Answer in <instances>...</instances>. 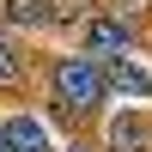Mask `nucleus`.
Returning <instances> with one entry per match:
<instances>
[{"mask_svg":"<svg viewBox=\"0 0 152 152\" xmlns=\"http://www.w3.org/2000/svg\"><path fill=\"white\" fill-rule=\"evenodd\" d=\"M43 97H49V116L67 122L73 134L97 128L110 110V91H104V61L85 55V49H61V55L43 61Z\"/></svg>","mask_w":152,"mask_h":152,"instance_id":"f257e3e1","label":"nucleus"},{"mask_svg":"<svg viewBox=\"0 0 152 152\" xmlns=\"http://www.w3.org/2000/svg\"><path fill=\"white\" fill-rule=\"evenodd\" d=\"M67 152H91V146H85V140H73V146H67Z\"/></svg>","mask_w":152,"mask_h":152,"instance_id":"1a4fd4ad","label":"nucleus"},{"mask_svg":"<svg viewBox=\"0 0 152 152\" xmlns=\"http://www.w3.org/2000/svg\"><path fill=\"white\" fill-rule=\"evenodd\" d=\"M104 91H110V104H116V91L152 104V73H146L134 55H110V61H104Z\"/></svg>","mask_w":152,"mask_h":152,"instance_id":"39448f33","label":"nucleus"},{"mask_svg":"<svg viewBox=\"0 0 152 152\" xmlns=\"http://www.w3.org/2000/svg\"><path fill=\"white\" fill-rule=\"evenodd\" d=\"M97 12V0H49V31H79Z\"/></svg>","mask_w":152,"mask_h":152,"instance_id":"6e6552de","label":"nucleus"},{"mask_svg":"<svg viewBox=\"0 0 152 152\" xmlns=\"http://www.w3.org/2000/svg\"><path fill=\"white\" fill-rule=\"evenodd\" d=\"M0 140H6V152H55V140H49V122H43V116H31V110L0 116Z\"/></svg>","mask_w":152,"mask_h":152,"instance_id":"20e7f679","label":"nucleus"},{"mask_svg":"<svg viewBox=\"0 0 152 152\" xmlns=\"http://www.w3.org/2000/svg\"><path fill=\"white\" fill-rule=\"evenodd\" d=\"M31 79H37V61H31V49H24V37L0 24V97H18Z\"/></svg>","mask_w":152,"mask_h":152,"instance_id":"7ed1b4c3","label":"nucleus"},{"mask_svg":"<svg viewBox=\"0 0 152 152\" xmlns=\"http://www.w3.org/2000/svg\"><path fill=\"white\" fill-rule=\"evenodd\" d=\"M0 152H6V140H0Z\"/></svg>","mask_w":152,"mask_h":152,"instance_id":"9d476101","label":"nucleus"},{"mask_svg":"<svg viewBox=\"0 0 152 152\" xmlns=\"http://www.w3.org/2000/svg\"><path fill=\"white\" fill-rule=\"evenodd\" d=\"M0 6H6V18H0V24H6V31H49V0H0Z\"/></svg>","mask_w":152,"mask_h":152,"instance_id":"0eeeda50","label":"nucleus"},{"mask_svg":"<svg viewBox=\"0 0 152 152\" xmlns=\"http://www.w3.org/2000/svg\"><path fill=\"white\" fill-rule=\"evenodd\" d=\"M134 43H140V31H134V18H116V12H91V18L79 24V49L97 61L110 55H134Z\"/></svg>","mask_w":152,"mask_h":152,"instance_id":"f03ea898","label":"nucleus"},{"mask_svg":"<svg viewBox=\"0 0 152 152\" xmlns=\"http://www.w3.org/2000/svg\"><path fill=\"white\" fill-rule=\"evenodd\" d=\"M104 140H110V152H152V116L146 110H122V116H110Z\"/></svg>","mask_w":152,"mask_h":152,"instance_id":"423d86ee","label":"nucleus"}]
</instances>
